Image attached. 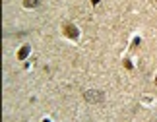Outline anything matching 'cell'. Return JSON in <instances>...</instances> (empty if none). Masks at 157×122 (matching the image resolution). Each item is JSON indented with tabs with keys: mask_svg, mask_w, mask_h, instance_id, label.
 Masks as SVG:
<instances>
[{
	"mask_svg": "<svg viewBox=\"0 0 157 122\" xmlns=\"http://www.w3.org/2000/svg\"><path fill=\"white\" fill-rule=\"evenodd\" d=\"M27 54H29V45H25V47H23L22 48V51H19V54H18V58L19 60H23V58H25V56Z\"/></svg>",
	"mask_w": 157,
	"mask_h": 122,
	"instance_id": "3",
	"label": "cell"
},
{
	"mask_svg": "<svg viewBox=\"0 0 157 122\" xmlns=\"http://www.w3.org/2000/svg\"><path fill=\"white\" fill-rule=\"evenodd\" d=\"M62 31H64V35H68L70 39H78V37H80L76 25H72V23H64V25H62Z\"/></svg>",
	"mask_w": 157,
	"mask_h": 122,
	"instance_id": "1",
	"label": "cell"
},
{
	"mask_svg": "<svg viewBox=\"0 0 157 122\" xmlns=\"http://www.w3.org/2000/svg\"><path fill=\"white\" fill-rule=\"evenodd\" d=\"M23 6L25 8H35V6H39V0H23Z\"/></svg>",
	"mask_w": 157,
	"mask_h": 122,
	"instance_id": "4",
	"label": "cell"
},
{
	"mask_svg": "<svg viewBox=\"0 0 157 122\" xmlns=\"http://www.w3.org/2000/svg\"><path fill=\"white\" fill-rule=\"evenodd\" d=\"M85 99L91 101V103H93V101L101 103V101H103V95H101V91H87V93H85Z\"/></svg>",
	"mask_w": 157,
	"mask_h": 122,
	"instance_id": "2",
	"label": "cell"
}]
</instances>
